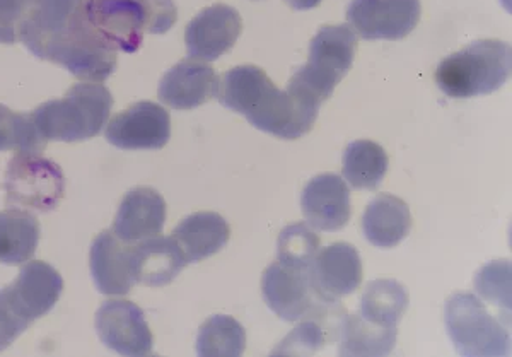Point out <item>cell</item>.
<instances>
[{"mask_svg": "<svg viewBox=\"0 0 512 357\" xmlns=\"http://www.w3.org/2000/svg\"><path fill=\"white\" fill-rule=\"evenodd\" d=\"M40 223L26 209L0 211V264L21 265L35 257L40 243Z\"/></svg>", "mask_w": 512, "mask_h": 357, "instance_id": "obj_23", "label": "cell"}, {"mask_svg": "<svg viewBox=\"0 0 512 357\" xmlns=\"http://www.w3.org/2000/svg\"><path fill=\"white\" fill-rule=\"evenodd\" d=\"M64 279L59 270L41 260L26 262L18 279L0 289V352L14 344L38 318L59 303Z\"/></svg>", "mask_w": 512, "mask_h": 357, "instance_id": "obj_3", "label": "cell"}, {"mask_svg": "<svg viewBox=\"0 0 512 357\" xmlns=\"http://www.w3.org/2000/svg\"><path fill=\"white\" fill-rule=\"evenodd\" d=\"M171 235L185 253L188 264H197L221 252L231 238V228L217 212H197L185 217Z\"/></svg>", "mask_w": 512, "mask_h": 357, "instance_id": "obj_22", "label": "cell"}, {"mask_svg": "<svg viewBox=\"0 0 512 357\" xmlns=\"http://www.w3.org/2000/svg\"><path fill=\"white\" fill-rule=\"evenodd\" d=\"M355 52L357 35L349 24L323 26L309 45L308 64L297 69L291 81L315 94L321 103L330 100L333 89L352 69Z\"/></svg>", "mask_w": 512, "mask_h": 357, "instance_id": "obj_8", "label": "cell"}, {"mask_svg": "<svg viewBox=\"0 0 512 357\" xmlns=\"http://www.w3.org/2000/svg\"><path fill=\"white\" fill-rule=\"evenodd\" d=\"M475 287L478 294L492 305L511 310V264L509 260H499L485 265L477 274Z\"/></svg>", "mask_w": 512, "mask_h": 357, "instance_id": "obj_30", "label": "cell"}, {"mask_svg": "<svg viewBox=\"0 0 512 357\" xmlns=\"http://www.w3.org/2000/svg\"><path fill=\"white\" fill-rule=\"evenodd\" d=\"M303 214L311 228L335 233L352 216L350 190L342 176L323 173L309 180L301 195Z\"/></svg>", "mask_w": 512, "mask_h": 357, "instance_id": "obj_15", "label": "cell"}, {"mask_svg": "<svg viewBox=\"0 0 512 357\" xmlns=\"http://www.w3.org/2000/svg\"><path fill=\"white\" fill-rule=\"evenodd\" d=\"M309 274L325 298L337 301L354 293L362 282L359 250L349 243H335L316 253Z\"/></svg>", "mask_w": 512, "mask_h": 357, "instance_id": "obj_17", "label": "cell"}, {"mask_svg": "<svg viewBox=\"0 0 512 357\" xmlns=\"http://www.w3.org/2000/svg\"><path fill=\"white\" fill-rule=\"evenodd\" d=\"M166 202L158 190L132 188L118 207L113 233L125 243H139L161 235L166 223Z\"/></svg>", "mask_w": 512, "mask_h": 357, "instance_id": "obj_19", "label": "cell"}, {"mask_svg": "<svg viewBox=\"0 0 512 357\" xmlns=\"http://www.w3.org/2000/svg\"><path fill=\"white\" fill-rule=\"evenodd\" d=\"M217 76L202 60H181L159 82L158 96L164 105L188 112L214 98Z\"/></svg>", "mask_w": 512, "mask_h": 357, "instance_id": "obj_18", "label": "cell"}, {"mask_svg": "<svg viewBox=\"0 0 512 357\" xmlns=\"http://www.w3.org/2000/svg\"><path fill=\"white\" fill-rule=\"evenodd\" d=\"M255 2H256V0H255Z\"/></svg>", "mask_w": 512, "mask_h": 357, "instance_id": "obj_34", "label": "cell"}, {"mask_svg": "<svg viewBox=\"0 0 512 357\" xmlns=\"http://www.w3.org/2000/svg\"><path fill=\"white\" fill-rule=\"evenodd\" d=\"M511 45L501 40H478L439 64L436 82L449 98L466 100L492 94L511 77Z\"/></svg>", "mask_w": 512, "mask_h": 357, "instance_id": "obj_5", "label": "cell"}, {"mask_svg": "<svg viewBox=\"0 0 512 357\" xmlns=\"http://www.w3.org/2000/svg\"><path fill=\"white\" fill-rule=\"evenodd\" d=\"M86 11L99 35L125 53L142 47L144 33H168L178 18L173 0H88Z\"/></svg>", "mask_w": 512, "mask_h": 357, "instance_id": "obj_6", "label": "cell"}, {"mask_svg": "<svg viewBox=\"0 0 512 357\" xmlns=\"http://www.w3.org/2000/svg\"><path fill=\"white\" fill-rule=\"evenodd\" d=\"M246 349V332L243 325L227 315L209 318L197 335V354L210 356H243Z\"/></svg>", "mask_w": 512, "mask_h": 357, "instance_id": "obj_27", "label": "cell"}, {"mask_svg": "<svg viewBox=\"0 0 512 357\" xmlns=\"http://www.w3.org/2000/svg\"><path fill=\"white\" fill-rule=\"evenodd\" d=\"M408 294L400 282L378 279L369 282L361 298L362 317L381 327H398L408 308Z\"/></svg>", "mask_w": 512, "mask_h": 357, "instance_id": "obj_25", "label": "cell"}, {"mask_svg": "<svg viewBox=\"0 0 512 357\" xmlns=\"http://www.w3.org/2000/svg\"><path fill=\"white\" fill-rule=\"evenodd\" d=\"M105 137L125 151L163 149L171 139V117L158 103L139 101L108 120Z\"/></svg>", "mask_w": 512, "mask_h": 357, "instance_id": "obj_12", "label": "cell"}, {"mask_svg": "<svg viewBox=\"0 0 512 357\" xmlns=\"http://www.w3.org/2000/svg\"><path fill=\"white\" fill-rule=\"evenodd\" d=\"M388 154L373 141L350 142L344 153V178L355 190H376L388 171Z\"/></svg>", "mask_w": 512, "mask_h": 357, "instance_id": "obj_26", "label": "cell"}, {"mask_svg": "<svg viewBox=\"0 0 512 357\" xmlns=\"http://www.w3.org/2000/svg\"><path fill=\"white\" fill-rule=\"evenodd\" d=\"M6 204L26 211L50 212L64 199L65 178L57 163L40 154L18 153L7 164Z\"/></svg>", "mask_w": 512, "mask_h": 357, "instance_id": "obj_10", "label": "cell"}, {"mask_svg": "<svg viewBox=\"0 0 512 357\" xmlns=\"http://www.w3.org/2000/svg\"><path fill=\"white\" fill-rule=\"evenodd\" d=\"M262 294L268 308L286 322L328 317L337 308V301L318 291L309 269H294L280 262L263 272Z\"/></svg>", "mask_w": 512, "mask_h": 357, "instance_id": "obj_9", "label": "cell"}, {"mask_svg": "<svg viewBox=\"0 0 512 357\" xmlns=\"http://www.w3.org/2000/svg\"><path fill=\"white\" fill-rule=\"evenodd\" d=\"M187 264L185 253L173 236H152L132 248L135 282L144 286H166L180 276Z\"/></svg>", "mask_w": 512, "mask_h": 357, "instance_id": "obj_20", "label": "cell"}, {"mask_svg": "<svg viewBox=\"0 0 512 357\" xmlns=\"http://www.w3.org/2000/svg\"><path fill=\"white\" fill-rule=\"evenodd\" d=\"M444 322L458 354L465 357H502L511 354V335L499 318L490 315L482 299L456 293L446 301Z\"/></svg>", "mask_w": 512, "mask_h": 357, "instance_id": "obj_7", "label": "cell"}, {"mask_svg": "<svg viewBox=\"0 0 512 357\" xmlns=\"http://www.w3.org/2000/svg\"><path fill=\"white\" fill-rule=\"evenodd\" d=\"M86 6L88 0H30L19 40L35 57L77 79L103 82L117 69V48L96 31Z\"/></svg>", "mask_w": 512, "mask_h": 357, "instance_id": "obj_1", "label": "cell"}, {"mask_svg": "<svg viewBox=\"0 0 512 357\" xmlns=\"http://www.w3.org/2000/svg\"><path fill=\"white\" fill-rule=\"evenodd\" d=\"M30 0H0V43L12 45L19 40V23Z\"/></svg>", "mask_w": 512, "mask_h": 357, "instance_id": "obj_32", "label": "cell"}, {"mask_svg": "<svg viewBox=\"0 0 512 357\" xmlns=\"http://www.w3.org/2000/svg\"><path fill=\"white\" fill-rule=\"evenodd\" d=\"M362 229L371 245L390 250L407 238L412 229V214L402 199L381 194L367 205Z\"/></svg>", "mask_w": 512, "mask_h": 357, "instance_id": "obj_21", "label": "cell"}, {"mask_svg": "<svg viewBox=\"0 0 512 357\" xmlns=\"http://www.w3.org/2000/svg\"><path fill=\"white\" fill-rule=\"evenodd\" d=\"M243 31V19L234 7L214 4L188 23L185 43L190 59L214 62L236 45Z\"/></svg>", "mask_w": 512, "mask_h": 357, "instance_id": "obj_14", "label": "cell"}, {"mask_svg": "<svg viewBox=\"0 0 512 357\" xmlns=\"http://www.w3.org/2000/svg\"><path fill=\"white\" fill-rule=\"evenodd\" d=\"M325 346V328L320 320L311 318L309 322L301 323L289 337H287L275 354H313Z\"/></svg>", "mask_w": 512, "mask_h": 357, "instance_id": "obj_31", "label": "cell"}, {"mask_svg": "<svg viewBox=\"0 0 512 357\" xmlns=\"http://www.w3.org/2000/svg\"><path fill=\"white\" fill-rule=\"evenodd\" d=\"M320 252V236L306 223H296L282 229L277 243L280 264L294 269H309Z\"/></svg>", "mask_w": 512, "mask_h": 357, "instance_id": "obj_29", "label": "cell"}, {"mask_svg": "<svg viewBox=\"0 0 512 357\" xmlns=\"http://www.w3.org/2000/svg\"><path fill=\"white\" fill-rule=\"evenodd\" d=\"M214 98L239 113L255 129L286 141H296L313 129L321 101L308 89L289 81L279 89L262 67L239 65L217 77Z\"/></svg>", "mask_w": 512, "mask_h": 357, "instance_id": "obj_2", "label": "cell"}, {"mask_svg": "<svg viewBox=\"0 0 512 357\" xmlns=\"http://www.w3.org/2000/svg\"><path fill=\"white\" fill-rule=\"evenodd\" d=\"M340 356H388L395 349L398 330L369 322L361 313L347 315L338 327Z\"/></svg>", "mask_w": 512, "mask_h": 357, "instance_id": "obj_24", "label": "cell"}, {"mask_svg": "<svg viewBox=\"0 0 512 357\" xmlns=\"http://www.w3.org/2000/svg\"><path fill=\"white\" fill-rule=\"evenodd\" d=\"M47 144L31 113L12 112L6 105H0V153L40 154Z\"/></svg>", "mask_w": 512, "mask_h": 357, "instance_id": "obj_28", "label": "cell"}, {"mask_svg": "<svg viewBox=\"0 0 512 357\" xmlns=\"http://www.w3.org/2000/svg\"><path fill=\"white\" fill-rule=\"evenodd\" d=\"M96 332L111 351L122 356H149L154 349V337L146 315L132 301H106L96 313Z\"/></svg>", "mask_w": 512, "mask_h": 357, "instance_id": "obj_13", "label": "cell"}, {"mask_svg": "<svg viewBox=\"0 0 512 357\" xmlns=\"http://www.w3.org/2000/svg\"><path fill=\"white\" fill-rule=\"evenodd\" d=\"M113 94L99 82H81L60 100L38 106L31 117L47 141H89L110 120Z\"/></svg>", "mask_w": 512, "mask_h": 357, "instance_id": "obj_4", "label": "cell"}, {"mask_svg": "<svg viewBox=\"0 0 512 357\" xmlns=\"http://www.w3.org/2000/svg\"><path fill=\"white\" fill-rule=\"evenodd\" d=\"M420 0H352L347 21L364 40H403L417 28Z\"/></svg>", "mask_w": 512, "mask_h": 357, "instance_id": "obj_11", "label": "cell"}, {"mask_svg": "<svg viewBox=\"0 0 512 357\" xmlns=\"http://www.w3.org/2000/svg\"><path fill=\"white\" fill-rule=\"evenodd\" d=\"M286 2L296 11H309L321 4V0H286Z\"/></svg>", "mask_w": 512, "mask_h": 357, "instance_id": "obj_33", "label": "cell"}, {"mask_svg": "<svg viewBox=\"0 0 512 357\" xmlns=\"http://www.w3.org/2000/svg\"><path fill=\"white\" fill-rule=\"evenodd\" d=\"M132 248L108 229L94 238L89 264L99 293L123 296L137 284L132 270Z\"/></svg>", "mask_w": 512, "mask_h": 357, "instance_id": "obj_16", "label": "cell"}]
</instances>
